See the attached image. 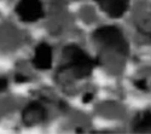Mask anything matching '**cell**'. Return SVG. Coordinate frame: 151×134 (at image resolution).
<instances>
[{"label": "cell", "instance_id": "6da1fadb", "mask_svg": "<svg viewBox=\"0 0 151 134\" xmlns=\"http://www.w3.org/2000/svg\"><path fill=\"white\" fill-rule=\"evenodd\" d=\"M63 59H64V63L60 65L59 70H71L76 79L90 76L94 67L98 64L78 45L65 46L63 50Z\"/></svg>", "mask_w": 151, "mask_h": 134}, {"label": "cell", "instance_id": "7a4b0ae2", "mask_svg": "<svg viewBox=\"0 0 151 134\" xmlns=\"http://www.w3.org/2000/svg\"><path fill=\"white\" fill-rule=\"evenodd\" d=\"M93 39L97 44L109 50H114L122 56H128L129 45L122 32L114 26H104L94 30Z\"/></svg>", "mask_w": 151, "mask_h": 134}, {"label": "cell", "instance_id": "8992f818", "mask_svg": "<svg viewBox=\"0 0 151 134\" xmlns=\"http://www.w3.org/2000/svg\"><path fill=\"white\" fill-rule=\"evenodd\" d=\"M94 1L108 16L119 18L127 10L129 0H94Z\"/></svg>", "mask_w": 151, "mask_h": 134}, {"label": "cell", "instance_id": "3957f363", "mask_svg": "<svg viewBox=\"0 0 151 134\" xmlns=\"http://www.w3.org/2000/svg\"><path fill=\"white\" fill-rule=\"evenodd\" d=\"M16 12L23 22H36L44 16V9L40 0H19Z\"/></svg>", "mask_w": 151, "mask_h": 134}, {"label": "cell", "instance_id": "5b68a950", "mask_svg": "<svg viewBox=\"0 0 151 134\" xmlns=\"http://www.w3.org/2000/svg\"><path fill=\"white\" fill-rule=\"evenodd\" d=\"M33 64L39 70H48L52 67V48L50 45L42 42L35 48Z\"/></svg>", "mask_w": 151, "mask_h": 134}, {"label": "cell", "instance_id": "8fae6325", "mask_svg": "<svg viewBox=\"0 0 151 134\" xmlns=\"http://www.w3.org/2000/svg\"><path fill=\"white\" fill-rule=\"evenodd\" d=\"M28 81L26 76H23V75H16V82H26Z\"/></svg>", "mask_w": 151, "mask_h": 134}, {"label": "cell", "instance_id": "ba28073f", "mask_svg": "<svg viewBox=\"0 0 151 134\" xmlns=\"http://www.w3.org/2000/svg\"><path fill=\"white\" fill-rule=\"evenodd\" d=\"M134 85H135L137 88H139V90H142V91H146V90L149 88V85H147V82H146L145 79L137 80V81L134 82Z\"/></svg>", "mask_w": 151, "mask_h": 134}, {"label": "cell", "instance_id": "277c9868", "mask_svg": "<svg viewBox=\"0 0 151 134\" xmlns=\"http://www.w3.org/2000/svg\"><path fill=\"white\" fill-rule=\"evenodd\" d=\"M46 116H47L46 109L39 102L29 103L22 111V121H23V123L28 127L40 125L41 122L45 121Z\"/></svg>", "mask_w": 151, "mask_h": 134}, {"label": "cell", "instance_id": "30bf717a", "mask_svg": "<svg viewBox=\"0 0 151 134\" xmlns=\"http://www.w3.org/2000/svg\"><path fill=\"white\" fill-rule=\"evenodd\" d=\"M93 99V94L92 93H86L85 95H83V103H90L91 100Z\"/></svg>", "mask_w": 151, "mask_h": 134}, {"label": "cell", "instance_id": "9c48e42d", "mask_svg": "<svg viewBox=\"0 0 151 134\" xmlns=\"http://www.w3.org/2000/svg\"><path fill=\"white\" fill-rule=\"evenodd\" d=\"M7 88V80L4 77H0V92H3Z\"/></svg>", "mask_w": 151, "mask_h": 134}, {"label": "cell", "instance_id": "52a82bcc", "mask_svg": "<svg viewBox=\"0 0 151 134\" xmlns=\"http://www.w3.org/2000/svg\"><path fill=\"white\" fill-rule=\"evenodd\" d=\"M133 130L138 133L151 132V111L139 113L133 121Z\"/></svg>", "mask_w": 151, "mask_h": 134}]
</instances>
